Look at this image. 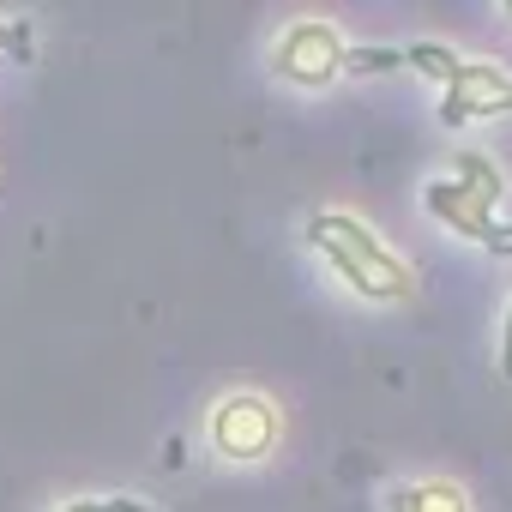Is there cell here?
<instances>
[{"instance_id":"obj_1","label":"cell","mask_w":512,"mask_h":512,"mask_svg":"<svg viewBox=\"0 0 512 512\" xmlns=\"http://www.w3.org/2000/svg\"><path fill=\"white\" fill-rule=\"evenodd\" d=\"M308 235H314V247H326V260H332L356 290H368V296H398V290H404L398 260H392V253H386L356 217H332V211H320V217L308 223Z\"/></svg>"},{"instance_id":"obj_2","label":"cell","mask_w":512,"mask_h":512,"mask_svg":"<svg viewBox=\"0 0 512 512\" xmlns=\"http://www.w3.org/2000/svg\"><path fill=\"white\" fill-rule=\"evenodd\" d=\"M278 440V410L266 398H253V392H235L211 410V446L217 458L229 464H253V458H266Z\"/></svg>"},{"instance_id":"obj_3","label":"cell","mask_w":512,"mask_h":512,"mask_svg":"<svg viewBox=\"0 0 512 512\" xmlns=\"http://www.w3.org/2000/svg\"><path fill=\"white\" fill-rule=\"evenodd\" d=\"M278 73L296 79V85H326L338 67H344V49L326 25H290V37L278 43Z\"/></svg>"},{"instance_id":"obj_4","label":"cell","mask_w":512,"mask_h":512,"mask_svg":"<svg viewBox=\"0 0 512 512\" xmlns=\"http://www.w3.org/2000/svg\"><path fill=\"white\" fill-rule=\"evenodd\" d=\"M55 512H151L145 500H67V506H55Z\"/></svg>"}]
</instances>
